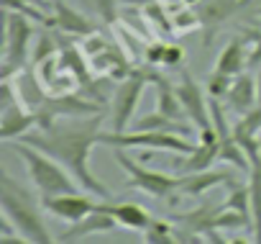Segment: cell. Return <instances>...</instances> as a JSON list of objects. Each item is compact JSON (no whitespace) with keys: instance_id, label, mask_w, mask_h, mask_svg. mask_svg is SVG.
Returning a JSON list of instances; mask_svg holds the SVG:
<instances>
[{"instance_id":"6da1fadb","label":"cell","mask_w":261,"mask_h":244,"mask_svg":"<svg viewBox=\"0 0 261 244\" xmlns=\"http://www.w3.org/2000/svg\"><path fill=\"white\" fill-rule=\"evenodd\" d=\"M100 134H102L100 113L97 116H62L46 126H39L36 131H29L18 142L46 152L49 157L62 162L87 193L108 201L113 193L90 172V154H92V147L100 144Z\"/></svg>"},{"instance_id":"7a4b0ae2","label":"cell","mask_w":261,"mask_h":244,"mask_svg":"<svg viewBox=\"0 0 261 244\" xmlns=\"http://www.w3.org/2000/svg\"><path fill=\"white\" fill-rule=\"evenodd\" d=\"M0 211L18 229V234L29 244H51L54 236L44 224L41 198L36 201L26 185H21L8 170L0 172Z\"/></svg>"},{"instance_id":"3957f363","label":"cell","mask_w":261,"mask_h":244,"mask_svg":"<svg viewBox=\"0 0 261 244\" xmlns=\"http://www.w3.org/2000/svg\"><path fill=\"white\" fill-rule=\"evenodd\" d=\"M16 144V152L18 157L26 162V172L34 183V188L39 190V195H62V193H80L85 190L77 178L62 165L57 162L54 157H49L46 152L31 147V144H23V142H13Z\"/></svg>"},{"instance_id":"277c9868","label":"cell","mask_w":261,"mask_h":244,"mask_svg":"<svg viewBox=\"0 0 261 244\" xmlns=\"http://www.w3.org/2000/svg\"><path fill=\"white\" fill-rule=\"evenodd\" d=\"M100 144L105 147H120V149H164V152H174V154H190L197 142H190L185 134L177 131H159V129H149V131H102L100 134Z\"/></svg>"},{"instance_id":"5b68a950","label":"cell","mask_w":261,"mask_h":244,"mask_svg":"<svg viewBox=\"0 0 261 244\" xmlns=\"http://www.w3.org/2000/svg\"><path fill=\"white\" fill-rule=\"evenodd\" d=\"M6 21V44H3V72L0 77L11 80L13 75H21L29 67V54H31V39H34V18L16 13V11H3Z\"/></svg>"},{"instance_id":"8992f818","label":"cell","mask_w":261,"mask_h":244,"mask_svg":"<svg viewBox=\"0 0 261 244\" xmlns=\"http://www.w3.org/2000/svg\"><path fill=\"white\" fill-rule=\"evenodd\" d=\"M113 160L128 175L125 188H130V190H141V193H146L151 198H169V201L174 198V193H179L182 175H172V172H162V170H149L139 160L123 154L120 147H113Z\"/></svg>"},{"instance_id":"52a82bcc","label":"cell","mask_w":261,"mask_h":244,"mask_svg":"<svg viewBox=\"0 0 261 244\" xmlns=\"http://www.w3.org/2000/svg\"><path fill=\"white\" fill-rule=\"evenodd\" d=\"M146 85H151V64L146 70H130L123 80H118L113 98H110L113 131H125L134 124V116H136V108H139V100H141Z\"/></svg>"},{"instance_id":"ba28073f","label":"cell","mask_w":261,"mask_h":244,"mask_svg":"<svg viewBox=\"0 0 261 244\" xmlns=\"http://www.w3.org/2000/svg\"><path fill=\"white\" fill-rule=\"evenodd\" d=\"M177 93H179V100H182V105H185V110H187V118H190V124L195 126V131L210 129V126H213V118H210V95H207V90L187 72V67L182 70Z\"/></svg>"},{"instance_id":"9c48e42d","label":"cell","mask_w":261,"mask_h":244,"mask_svg":"<svg viewBox=\"0 0 261 244\" xmlns=\"http://www.w3.org/2000/svg\"><path fill=\"white\" fill-rule=\"evenodd\" d=\"M39 124H41L39 113L31 110L21 98L8 105H0V139L3 142H18L29 131L39 129Z\"/></svg>"},{"instance_id":"30bf717a","label":"cell","mask_w":261,"mask_h":244,"mask_svg":"<svg viewBox=\"0 0 261 244\" xmlns=\"http://www.w3.org/2000/svg\"><path fill=\"white\" fill-rule=\"evenodd\" d=\"M87 190H80V193H62V195H44L41 198V206L46 213L67 221V224H74L80 218H85L90 211L97 208V201L85 195Z\"/></svg>"},{"instance_id":"8fae6325","label":"cell","mask_w":261,"mask_h":244,"mask_svg":"<svg viewBox=\"0 0 261 244\" xmlns=\"http://www.w3.org/2000/svg\"><path fill=\"white\" fill-rule=\"evenodd\" d=\"M233 165H225V170H200V172H187L182 175V183H179V195H190V198H200L205 193H210L213 188L218 185H233L238 183L236 180V172L230 170Z\"/></svg>"},{"instance_id":"7c38bea8","label":"cell","mask_w":261,"mask_h":244,"mask_svg":"<svg viewBox=\"0 0 261 244\" xmlns=\"http://www.w3.org/2000/svg\"><path fill=\"white\" fill-rule=\"evenodd\" d=\"M115 226H118V221H115L108 211H102L100 203H97V208L90 211L85 218L69 224V229H67L64 234H59L57 241H62V244H74V241H82V239L95 236V234H108V231H113Z\"/></svg>"},{"instance_id":"4fadbf2b","label":"cell","mask_w":261,"mask_h":244,"mask_svg":"<svg viewBox=\"0 0 261 244\" xmlns=\"http://www.w3.org/2000/svg\"><path fill=\"white\" fill-rule=\"evenodd\" d=\"M51 16H54V29H59L62 34H69V36H90L95 34V24L87 13L72 8L67 0H51L49 6Z\"/></svg>"},{"instance_id":"5bb4252c","label":"cell","mask_w":261,"mask_h":244,"mask_svg":"<svg viewBox=\"0 0 261 244\" xmlns=\"http://www.w3.org/2000/svg\"><path fill=\"white\" fill-rule=\"evenodd\" d=\"M225 105L228 110L246 116L248 110H253L258 105V85H256V75H251L248 70L236 75L230 82V90L225 95Z\"/></svg>"},{"instance_id":"9a60e30c","label":"cell","mask_w":261,"mask_h":244,"mask_svg":"<svg viewBox=\"0 0 261 244\" xmlns=\"http://www.w3.org/2000/svg\"><path fill=\"white\" fill-rule=\"evenodd\" d=\"M151 85H154V93H156V110L164 113L172 121L190 124L187 110H185V105L179 100V93H177V85H172L167 77H162L154 67H151Z\"/></svg>"},{"instance_id":"2e32d148","label":"cell","mask_w":261,"mask_h":244,"mask_svg":"<svg viewBox=\"0 0 261 244\" xmlns=\"http://www.w3.org/2000/svg\"><path fill=\"white\" fill-rule=\"evenodd\" d=\"M248 0H210L200 8V18H202V29H207V36H205V44L213 41V36L220 31V26L225 21L233 18V13H238Z\"/></svg>"},{"instance_id":"e0dca14e","label":"cell","mask_w":261,"mask_h":244,"mask_svg":"<svg viewBox=\"0 0 261 244\" xmlns=\"http://www.w3.org/2000/svg\"><path fill=\"white\" fill-rule=\"evenodd\" d=\"M100 208L102 211H108L115 221H118V226H123V229H134V231H144L149 224H151V213L144 208V206H139V203H110V201H100Z\"/></svg>"},{"instance_id":"ac0fdd59","label":"cell","mask_w":261,"mask_h":244,"mask_svg":"<svg viewBox=\"0 0 261 244\" xmlns=\"http://www.w3.org/2000/svg\"><path fill=\"white\" fill-rule=\"evenodd\" d=\"M215 160H220V142H197V147L190 154H182V160L174 162V170L179 175L200 172V170L213 167Z\"/></svg>"},{"instance_id":"d6986e66","label":"cell","mask_w":261,"mask_h":244,"mask_svg":"<svg viewBox=\"0 0 261 244\" xmlns=\"http://www.w3.org/2000/svg\"><path fill=\"white\" fill-rule=\"evenodd\" d=\"M215 70H220V72H225V75H233V77L248 70V47L243 44L241 36H233V39L220 49V54H218V59H215Z\"/></svg>"},{"instance_id":"ffe728a7","label":"cell","mask_w":261,"mask_h":244,"mask_svg":"<svg viewBox=\"0 0 261 244\" xmlns=\"http://www.w3.org/2000/svg\"><path fill=\"white\" fill-rule=\"evenodd\" d=\"M248 190H251V221H253V241L261 244V154L251 160L248 167Z\"/></svg>"},{"instance_id":"44dd1931","label":"cell","mask_w":261,"mask_h":244,"mask_svg":"<svg viewBox=\"0 0 261 244\" xmlns=\"http://www.w3.org/2000/svg\"><path fill=\"white\" fill-rule=\"evenodd\" d=\"M80 8H85L87 16L97 18L105 26L118 24V0H77Z\"/></svg>"},{"instance_id":"7402d4cb","label":"cell","mask_w":261,"mask_h":244,"mask_svg":"<svg viewBox=\"0 0 261 244\" xmlns=\"http://www.w3.org/2000/svg\"><path fill=\"white\" fill-rule=\"evenodd\" d=\"M144 241L146 244H174L177 229L164 218H151V224L144 229Z\"/></svg>"},{"instance_id":"603a6c76","label":"cell","mask_w":261,"mask_h":244,"mask_svg":"<svg viewBox=\"0 0 261 244\" xmlns=\"http://www.w3.org/2000/svg\"><path fill=\"white\" fill-rule=\"evenodd\" d=\"M3 11H16V13H23L29 18H34L36 24L46 26V29H54V16H46L41 8H36L29 0H3Z\"/></svg>"},{"instance_id":"cb8c5ba5","label":"cell","mask_w":261,"mask_h":244,"mask_svg":"<svg viewBox=\"0 0 261 244\" xmlns=\"http://www.w3.org/2000/svg\"><path fill=\"white\" fill-rule=\"evenodd\" d=\"M223 208H230V211H238V213L251 216V190H248V185L233 183L230 185V195L225 198Z\"/></svg>"},{"instance_id":"d4e9b609","label":"cell","mask_w":261,"mask_h":244,"mask_svg":"<svg viewBox=\"0 0 261 244\" xmlns=\"http://www.w3.org/2000/svg\"><path fill=\"white\" fill-rule=\"evenodd\" d=\"M172 24L177 31H192V29H200L202 26V18H200V11L192 8V6H182L177 11H172Z\"/></svg>"},{"instance_id":"484cf974","label":"cell","mask_w":261,"mask_h":244,"mask_svg":"<svg viewBox=\"0 0 261 244\" xmlns=\"http://www.w3.org/2000/svg\"><path fill=\"white\" fill-rule=\"evenodd\" d=\"M230 82H233V75H225L220 70H213L205 80V90L210 98H218V100H225L228 90H230Z\"/></svg>"},{"instance_id":"4316f807","label":"cell","mask_w":261,"mask_h":244,"mask_svg":"<svg viewBox=\"0 0 261 244\" xmlns=\"http://www.w3.org/2000/svg\"><path fill=\"white\" fill-rule=\"evenodd\" d=\"M59 44L54 41V36L51 34H44V36H39V41H36V49H34V57H31V64L36 67V64H41L44 59H49V57H54V54H59V49H57Z\"/></svg>"},{"instance_id":"83f0119b","label":"cell","mask_w":261,"mask_h":244,"mask_svg":"<svg viewBox=\"0 0 261 244\" xmlns=\"http://www.w3.org/2000/svg\"><path fill=\"white\" fill-rule=\"evenodd\" d=\"M182 62H185V49L179 47V44H167V49H164V64L162 67H182Z\"/></svg>"},{"instance_id":"f1b7e54d","label":"cell","mask_w":261,"mask_h":244,"mask_svg":"<svg viewBox=\"0 0 261 244\" xmlns=\"http://www.w3.org/2000/svg\"><path fill=\"white\" fill-rule=\"evenodd\" d=\"M261 67V34L256 36L253 47L248 49V70H258Z\"/></svg>"},{"instance_id":"f546056e","label":"cell","mask_w":261,"mask_h":244,"mask_svg":"<svg viewBox=\"0 0 261 244\" xmlns=\"http://www.w3.org/2000/svg\"><path fill=\"white\" fill-rule=\"evenodd\" d=\"M149 3L151 0H118V6H123V8H144Z\"/></svg>"},{"instance_id":"4dcf8cb0","label":"cell","mask_w":261,"mask_h":244,"mask_svg":"<svg viewBox=\"0 0 261 244\" xmlns=\"http://www.w3.org/2000/svg\"><path fill=\"white\" fill-rule=\"evenodd\" d=\"M29 3H34L36 8H49V6H51V0H29Z\"/></svg>"},{"instance_id":"1f68e13d","label":"cell","mask_w":261,"mask_h":244,"mask_svg":"<svg viewBox=\"0 0 261 244\" xmlns=\"http://www.w3.org/2000/svg\"><path fill=\"white\" fill-rule=\"evenodd\" d=\"M256 85H258V105H261V67L256 70Z\"/></svg>"},{"instance_id":"d6a6232c","label":"cell","mask_w":261,"mask_h":244,"mask_svg":"<svg viewBox=\"0 0 261 244\" xmlns=\"http://www.w3.org/2000/svg\"><path fill=\"white\" fill-rule=\"evenodd\" d=\"M182 3H185V6H200L202 0H182Z\"/></svg>"},{"instance_id":"836d02e7","label":"cell","mask_w":261,"mask_h":244,"mask_svg":"<svg viewBox=\"0 0 261 244\" xmlns=\"http://www.w3.org/2000/svg\"><path fill=\"white\" fill-rule=\"evenodd\" d=\"M258 147H261V134H258Z\"/></svg>"}]
</instances>
